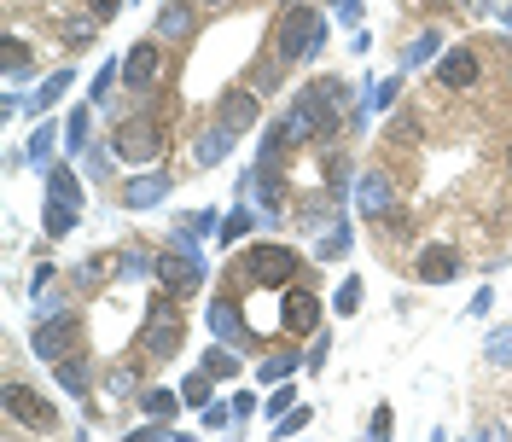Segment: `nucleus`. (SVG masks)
Returning a JSON list of instances; mask_svg holds the SVG:
<instances>
[{"instance_id": "obj_1", "label": "nucleus", "mask_w": 512, "mask_h": 442, "mask_svg": "<svg viewBox=\"0 0 512 442\" xmlns=\"http://www.w3.org/2000/svg\"><path fill=\"white\" fill-rule=\"evenodd\" d=\"M344 99H350V88H344L338 76H326V82H315V88H303V94L286 105V117H280L286 146L332 140V134H338V111H344Z\"/></svg>"}, {"instance_id": "obj_2", "label": "nucleus", "mask_w": 512, "mask_h": 442, "mask_svg": "<svg viewBox=\"0 0 512 442\" xmlns=\"http://www.w3.org/2000/svg\"><path fill=\"white\" fill-rule=\"evenodd\" d=\"M326 47V12L320 6H286L280 30H274V59L280 64H309Z\"/></svg>"}, {"instance_id": "obj_3", "label": "nucleus", "mask_w": 512, "mask_h": 442, "mask_svg": "<svg viewBox=\"0 0 512 442\" xmlns=\"http://www.w3.org/2000/svg\"><path fill=\"white\" fill-rule=\"evenodd\" d=\"M140 344H146V361H175L181 355V344H187V315H181L175 291L158 285V297L146 309V326H140Z\"/></svg>"}, {"instance_id": "obj_4", "label": "nucleus", "mask_w": 512, "mask_h": 442, "mask_svg": "<svg viewBox=\"0 0 512 442\" xmlns=\"http://www.w3.org/2000/svg\"><path fill=\"white\" fill-rule=\"evenodd\" d=\"M204 251H198V233H192L187 221H175V251H158V285L163 291H175V297H187L204 285Z\"/></svg>"}, {"instance_id": "obj_5", "label": "nucleus", "mask_w": 512, "mask_h": 442, "mask_svg": "<svg viewBox=\"0 0 512 442\" xmlns=\"http://www.w3.org/2000/svg\"><path fill=\"white\" fill-rule=\"evenodd\" d=\"M303 274V256L291 245H274V239H256L251 251H239V280L245 285H291Z\"/></svg>"}, {"instance_id": "obj_6", "label": "nucleus", "mask_w": 512, "mask_h": 442, "mask_svg": "<svg viewBox=\"0 0 512 442\" xmlns=\"http://www.w3.org/2000/svg\"><path fill=\"white\" fill-rule=\"evenodd\" d=\"M76 216H82V181H76V169L53 163L47 169V216H41L47 239H64L76 227Z\"/></svg>"}, {"instance_id": "obj_7", "label": "nucleus", "mask_w": 512, "mask_h": 442, "mask_svg": "<svg viewBox=\"0 0 512 442\" xmlns=\"http://www.w3.org/2000/svg\"><path fill=\"white\" fill-rule=\"evenodd\" d=\"M111 152L123 163H158L163 158V123L152 117V111H134V117H123L117 123V134H111Z\"/></svg>"}, {"instance_id": "obj_8", "label": "nucleus", "mask_w": 512, "mask_h": 442, "mask_svg": "<svg viewBox=\"0 0 512 442\" xmlns=\"http://www.w3.org/2000/svg\"><path fill=\"white\" fill-rule=\"evenodd\" d=\"M76 344H82V315H76V309L35 320V332H30V355L35 361H47V367H53L59 355H70Z\"/></svg>"}, {"instance_id": "obj_9", "label": "nucleus", "mask_w": 512, "mask_h": 442, "mask_svg": "<svg viewBox=\"0 0 512 442\" xmlns=\"http://www.w3.org/2000/svg\"><path fill=\"white\" fill-rule=\"evenodd\" d=\"M6 419L24 425V431H59V408L41 402L30 384H6Z\"/></svg>"}, {"instance_id": "obj_10", "label": "nucleus", "mask_w": 512, "mask_h": 442, "mask_svg": "<svg viewBox=\"0 0 512 442\" xmlns=\"http://www.w3.org/2000/svg\"><path fill=\"white\" fill-rule=\"evenodd\" d=\"M210 332H216L222 344H233V349H251V344H256V332L245 326V297L222 291V297L210 303Z\"/></svg>"}, {"instance_id": "obj_11", "label": "nucleus", "mask_w": 512, "mask_h": 442, "mask_svg": "<svg viewBox=\"0 0 512 442\" xmlns=\"http://www.w3.org/2000/svg\"><path fill=\"white\" fill-rule=\"evenodd\" d=\"M123 82L134 88V94H152L163 82V47L158 41H134L123 53Z\"/></svg>"}, {"instance_id": "obj_12", "label": "nucleus", "mask_w": 512, "mask_h": 442, "mask_svg": "<svg viewBox=\"0 0 512 442\" xmlns=\"http://www.w3.org/2000/svg\"><path fill=\"white\" fill-rule=\"evenodd\" d=\"M280 326L297 332V338H309V332L320 326V297L309 291V285H297V280L286 285V297H280Z\"/></svg>"}, {"instance_id": "obj_13", "label": "nucleus", "mask_w": 512, "mask_h": 442, "mask_svg": "<svg viewBox=\"0 0 512 442\" xmlns=\"http://www.w3.org/2000/svg\"><path fill=\"white\" fill-rule=\"evenodd\" d=\"M355 210H361V216L367 221H379V216H390V204H396V187H390V175H384V169H361V175H355Z\"/></svg>"}, {"instance_id": "obj_14", "label": "nucleus", "mask_w": 512, "mask_h": 442, "mask_svg": "<svg viewBox=\"0 0 512 442\" xmlns=\"http://www.w3.org/2000/svg\"><path fill=\"white\" fill-rule=\"evenodd\" d=\"M175 192V175L169 169H152V175H134V181H123V210H158L163 198Z\"/></svg>"}, {"instance_id": "obj_15", "label": "nucleus", "mask_w": 512, "mask_h": 442, "mask_svg": "<svg viewBox=\"0 0 512 442\" xmlns=\"http://www.w3.org/2000/svg\"><path fill=\"white\" fill-rule=\"evenodd\" d=\"M483 64H478V47H443L437 53V82L443 88H478Z\"/></svg>"}, {"instance_id": "obj_16", "label": "nucleus", "mask_w": 512, "mask_h": 442, "mask_svg": "<svg viewBox=\"0 0 512 442\" xmlns=\"http://www.w3.org/2000/svg\"><path fill=\"white\" fill-rule=\"evenodd\" d=\"M460 262L466 256L454 251V245H425L414 256V274H419V285H448V280H460Z\"/></svg>"}, {"instance_id": "obj_17", "label": "nucleus", "mask_w": 512, "mask_h": 442, "mask_svg": "<svg viewBox=\"0 0 512 442\" xmlns=\"http://www.w3.org/2000/svg\"><path fill=\"white\" fill-rule=\"evenodd\" d=\"M256 117H262V94H256V88H227L222 105H216V123H227L233 134L256 128Z\"/></svg>"}, {"instance_id": "obj_18", "label": "nucleus", "mask_w": 512, "mask_h": 442, "mask_svg": "<svg viewBox=\"0 0 512 442\" xmlns=\"http://www.w3.org/2000/svg\"><path fill=\"white\" fill-rule=\"evenodd\" d=\"M233 140H239V134H233L227 123H210L198 140H192V163H198V169H216V163H227V158H233Z\"/></svg>"}, {"instance_id": "obj_19", "label": "nucleus", "mask_w": 512, "mask_h": 442, "mask_svg": "<svg viewBox=\"0 0 512 442\" xmlns=\"http://www.w3.org/2000/svg\"><path fill=\"white\" fill-rule=\"evenodd\" d=\"M53 379H59V390H70V396H88V384H94V361H88V349L59 355V361H53Z\"/></svg>"}, {"instance_id": "obj_20", "label": "nucleus", "mask_w": 512, "mask_h": 442, "mask_svg": "<svg viewBox=\"0 0 512 442\" xmlns=\"http://www.w3.org/2000/svg\"><path fill=\"white\" fill-rule=\"evenodd\" d=\"M70 82H76V70H70V64H59V70H53V76H47V82H41V88L24 99V117H47V111H53V105L70 94Z\"/></svg>"}, {"instance_id": "obj_21", "label": "nucleus", "mask_w": 512, "mask_h": 442, "mask_svg": "<svg viewBox=\"0 0 512 442\" xmlns=\"http://www.w3.org/2000/svg\"><path fill=\"white\" fill-rule=\"evenodd\" d=\"M192 24H198V18H192V0H163L158 6V35L163 41H187Z\"/></svg>"}, {"instance_id": "obj_22", "label": "nucleus", "mask_w": 512, "mask_h": 442, "mask_svg": "<svg viewBox=\"0 0 512 442\" xmlns=\"http://www.w3.org/2000/svg\"><path fill=\"white\" fill-rule=\"evenodd\" d=\"M117 274H123V280H146V274H158V251H152L146 239L123 245V251H117Z\"/></svg>"}, {"instance_id": "obj_23", "label": "nucleus", "mask_w": 512, "mask_h": 442, "mask_svg": "<svg viewBox=\"0 0 512 442\" xmlns=\"http://www.w3.org/2000/svg\"><path fill=\"white\" fill-rule=\"evenodd\" d=\"M140 408H146V419H175V413L187 408V396H181V390H163V384H152V390H140Z\"/></svg>"}, {"instance_id": "obj_24", "label": "nucleus", "mask_w": 512, "mask_h": 442, "mask_svg": "<svg viewBox=\"0 0 512 442\" xmlns=\"http://www.w3.org/2000/svg\"><path fill=\"white\" fill-rule=\"evenodd\" d=\"M239 367H245V355H239L233 344H222V338L204 349V373H210V379H233Z\"/></svg>"}, {"instance_id": "obj_25", "label": "nucleus", "mask_w": 512, "mask_h": 442, "mask_svg": "<svg viewBox=\"0 0 512 442\" xmlns=\"http://www.w3.org/2000/svg\"><path fill=\"white\" fill-rule=\"evenodd\" d=\"M0 59H6V76H12V82H24V76L35 70V53H30V41H24V35H6Z\"/></svg>"}, {"instance_id": "obj_26", "label": "nucleus", "mask_w": 512, "mask_h": 442, "mask_svg": "<svg viewBox=\"0 0 512 442\" xmlns=\"http://www.w3.org/2000/svg\"><path fill=\"white\" fill-rule=\"evenodd\" d=\"M297 367H303V355H297V349H274V355H262L256 379H262V384H280V379H291Z\"/></svg>"}, {"instance_id": "obj_27", "label": "nucleus", "mask_w": 512, "mask_h": 442, "mask_svg": "<svg viewBox=\"0 0 512 442\" xmlns=\"http://www.w3.org/2000/svg\"><path fill=\"white\" fill-rule=\"evenodd\" d=\"M53 146H59V128L41 117V128L30 134V146H24V158H30L35 169H53Z\"/></svg>"}, {"instance_id": "obj_28", "label": "nucleus", "mask_w": 512, "mask_h": 442, "mask_svg": "<svg viewBox=\"0 0 512 442\" xmlns=\"http://www.w3.org/2000/svg\"><path fill=\"white\" fill-rule=\"evenodd\" d=\"M350 251V221H326V233H320V262H338V256Z\"/></svg>"}, {"instance_id": "obj_29", "label": "nucleus", "mask_w": 512, "mask_h": 442, "mask_svg": "<svg viewBox=\"0 0 512 442\" xmlns=\"http://www.w3.org/2000/svg\"><path fill=\"white\" fill-rule=\"evenodd\" d=\"M210 390H216V379H210V373H204V367H198V373H187V379H181V396H187V408H210V402H216V396H210Z\"/></svg>"}, {"instance_id": "obj_30", "label": "nucleus", "mask_w": 512, "mask_h": 442, "mask_svg": "<svg viewBox=\"0 0 512 442\" xmlns=\"http://www.w3.org/2000/svg\"><path fill=\"white\" fill-rule=\"evenodd\" d=\"M483 361H489V367H512V326H495V332L483 338Z\"/></svg>"}, {"instance_id": "obj_31", "label": "nucleus", "mask_w": 512, "mask_h": 442, "mask_svg": "<svg viewBox=\"0 0 512 442\" xmlns=\"http://www.w3.org/2000/svg\"><path fill=\"white\" fill-rule=\"evenodd\" d=\"M437 53H443V41H437V30L414 35V41H408V53H402V70H414V64H425V59H437Z\"/></svg>"}, {"instance_id": "obj_32", "label": "nucleus", "mask_w": 512, "mask_h": 442, "mask_svg": "<svg viewBox=\"0 0 512 442\" xmlns=\"http://www.w3.org/2000/svg\"><path fill=\"white\" fill-rule=\"evenodd\" d=\"M105 390H111V396H140V373H134V361H117V367L105 373Z\"/></svg>"}, {"instance_id": "obj_33", "label": "nucleus", "mask_w": 512, "mask_h": 442, "mask_svg": "<svg viewBox=\"0 0 512 442\" xmlns=\"http://www.w3.org/2000/svg\"><path fill=\"white\" fill-rule=\"evenodd\" d=\"M64 146H70L76 158L88 152V105H76V111H70V123H64Z\"/></svg>"}, {"instance_id": "obj_34", "label": "nucleus", "mask_w": 512, "mask_h": 442, "mask_svg": "<svg viewBox=\"0 0 512 442\" xmlns=\"http://www.w3.org/2000/svg\"><path fill=\"white\" fill-rule=\"evenodd\" d=\"M128 437H134V442H175V437H181V431H175L169 419H146V425H134Z\"/></svg>"}, {"instance_id": "obj_35", "label": "nucleus", "mask_w": 512, "mask_h": 442, "mask_svg": "<svg viewBox=\"0 0 512 442\" xmlns=\"http://www.w3.org/2000/svg\"><path fill=\"white\" fill-rule=\"evenodd\" d=\"M30 303H35V320L64 315V291H53V285H41V291H30Z\"/></svg>"}, {"instance_id": "obj_36", "label": "nucleus", "mask_w": 512, "mask_h": 442, "mask_svg": "<svg viewBox=\"0 0 512 442\" xmlns=\"http://www.w3.org/2000/svg\"><path fill=\"white\" fill-rule=\"evenodd\" d=\"M332 309H338V315H355V309H361V280H355V274L332 291Z\"/></svg>"}, {"instance_id": "obj_37", "label": "nucleus", "mask_w": 512, "mask_h": 442, "mask_svg": "<svg viewBox=\"0 0 512 442\" xmlns=\"http://www.w3.org/2000/svg\"><path fill=\"white\" fill-rule=\"evenodd\" d=\"M245 233H251V216H245V210H233V216H227L222 227H216V239H222V245H239Z\"/></svg>"}, {"instance_id": "obj_38", "label": "nucleus", "mask_w": 512, "mask_h": 442, "mask_svg": "<svg viewBox=\"0 0 512 442\" xmlns=\"http://www.w3.org/2000/svg\"><path fill=\"white\" fill-rule=\"evenodd\" d=\"M326 361H332V332H320L315 344L303 349V367H309V373H320V367H326Z\"/></svg>"}, {"instance_id": "obj_39", "label": "nucleus", "mask_w": 512, "mask_h": 442, "mask_svg": "<svg viewBox=\"0 0 512 442\" xmlns=\"http://www.w3.org/2000/svg\"><path fill=\"white\" fill-rule=\"evenodd\" d=\"M222 425H239V408L233 402H210L204 408V431H222Z\"/></svg>"}, {"instance_id": "obj_40", "label": "nucleus", "mask_w": 512, "mask_h": 442, "mask_svg": "<svg viewBox=\"0 0 512 442\" xmlns=\"http://www.w3.org/2000/svg\"><path fill=\"white\" fill-rule=\"evenodd\" d=\"M309 419H315L309 408H291V413H280V419H274V437H297V431H303Z\"/></svg>"}, {"instance_id": "obj_41", "label": "nucleus", "mask_w": 512, "mask_h": 442, "mask_svg": "<svg viewBox=\"0 0 512 442\" xmlns=\"http://www.w3.org/2000/svg\"><path fill=\"white\" fill-rule=\"evenodd\" d=\"M291 408H297V396H291V384L280 379V390H274V396L262 402V413H268V419H280V413H291Z\"/></svg>"}, {"instance_id": "obj_42", "label": "nucleus", "mask_w": 512, "mask_h": 442, "mask_svg": "<svg viewBox=\"0 0 512 442\" xmlns=\"http://www.w3.org/2000/svg\"><path fill=\"white\" fill-rule=\"evenodd\" d=\"M390 431H396V413H390V402H379L367 419V437H390Z\"/></svg>"}, {"instance_id": "obj_43", "label": "nucleus", "mask_w": 512, "mask_h": 442, "mask_svg": "<svg viewBox=\"0 0 512 442\" xmlns=\"http://www.w3.org/2000/svg\"><path fill=\"white\" fill-rule=\"evenodd\" d=\"M88 158H94V163H88V175H94V181H105V175H111V158H117V152H111V158H105V152H88Z\"/></svg>"}, {"instance_id": "obj_44", "label": "nucleus", "mask_w": 512, "mask_h": 442, "mask_svg": "<svg viewBox=\"0 0 512 442\" xmlns=\"http://www.w3.org/2000/svg\"><path fill=\"white\" fill-rule=\"evenodd\" d=\"M88 6H94V18H99V24H105V18H117V12H123V0H88Z\"/></svg>"}, {"instance_id": "obj_45", "label": "nucleus", "mask_w": 512, "mask_h": 442, "mask_svg": "<svg viewBox=\"0 0 512 442\" xmlns=\"http://www.w3.org/2000/svg\"><path fill=\"white\" fill-rule=\"evenodd\" d=\"M204 6H227V0H204Z\"/></svg>"}, {"instance_id": "obj_46", "label": "nucleus", "mask_w": 512, "mask_h": 442, "mask_svg": "<svg viewBox=\"0 0 512 442\" xmlns=\"http://www.w3.org/2000/svg\"><path fill=\"white\" fill-rule=\"evenodd\" d=\"M507 30H512V6H507Z\"/></svg>"}, {"instance_id": "obj_47", "label": "nucleus", "mask_w": 512, "mask_h": 442, "mask_svg": "<svg viewBox=\"0 0 512 442\" xmlns=\"http://www.w3.org/2000/svg\"><path fill=\"white\" fill-rule=\"evenodd\" d=\"M507 158H512V146H507Z\"/></svg>"}, {"instance_id": "obj_48", "label": "nucleus", "mask_w": 512, "mask_h": 442, "mask_svg": "<svg viewBox=\"0 0 512 442\" xmlns=\"http://www.w3.org/2000/svg\"><path fill=\"white\" fill-rule=\"evenodd\" d=\"M507 88H512V76H507Z\"/></svg>"}]
</instances>
